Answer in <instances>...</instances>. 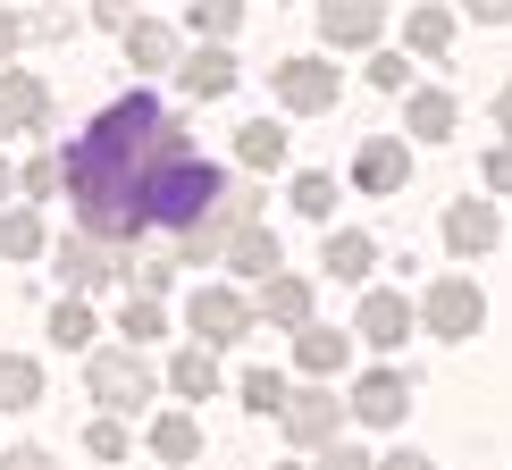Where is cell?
Wrapping results in <instances>:
<instances>
[{"instance_id":"cell-23","label":"cell","mask_w":512,"mask_h":470,"mask_svg":"<svg viewBox=\"0 0 512 470\" xmlns=\"http://www.w3.org/2000/svg\"><path fill=\"white\" fill-rule=\"evenodd\" d=\"M93 336H101V319L84 294H68V303H51V345L59 353H93Z\"/></svg>"},{"instance_id":"cell-35","label":"cell","mask_w":512,"mask_h":470,"mask_svg":"<svg viewBox=\"0 0 512 470\" xmlns=\"http://www.w3.org/2000/svg\"><path fill=\"white\" fill-rule=\"evenodd\" d=\"M487 194L512 202V143H496V152H487Z\"/></svg>"},{"instance_id":"cell-36","label":"cell","mask_w":512,"mask_h":470,"mask_svg":"<svg viewBox=\"0 0 512 470\" xmlns=\"http://www.w3.org/2000/svg\"><path fill=\"white\" fill-rule=\"evenodd\" d=\"M319 470H378V462H370V454H361V445H345V437H336V445H328V454H319Z\"/></svg>"},{"instance_id":"cell-6","label":"cell","mask_w":512,"mask_h":470,"mask_svg":"<svg viewBox=\"0 0 512 470\" xmlns=\"http://www.w3.org/2000/svg\"><path fill=\"white\" fill-rule=\"evenodd\" d=\"M277 110H294V118H319V110H336V93H345V68H328V59H277Z\"/></svg>"},{"instance_id":"cell-19","label":"cell","mask_w":512,"mask_h":470,"mask_svg":"<svg viewBox=\"0 0 512 470\" xmlns=\"http://www.w3.org/2000/svg\"><path fill=\"white\" fill-rule=\"evenodd\" d=\"M194 454H202L194 412H152V462H160V470H185Z\"/></svg>"},{"instance_id":"cell-9","label":"cell","mask_w":512,"mask_h":470,"mask_svg":"<svg viewBox=\"0 0 512 470\" xmlns=\"http://www.w3.org/2000/svg\"><path fill=\"white\" fill-rule=\"evenodd\" d=\"M387 26V0H319V42L328 51H370Z\"/></svg>"},{"instance_id":"cell-11","label":"cell","mask_w":512,"mask_h":470,"mask_svg":"<svg viewBox=\"0 0 512 470\" xmlns=\"http://www.w3.org/2000/svg\"><path fill=\"white\" fill-rule=\"evenodd\" d=\"M345 412L361 420V429H395V420L412 412V378H403V370H370V378L345 395Z\"/></svg>"},{"instance_id":"cell-3","label":"cell","mask_w":512,"mask_h":470,"mask_svg":"<svg viewBox=\"0 0 512 470\" xmlns=\"http://www.w3.org/2000/svg\"><path fill=\"white\" fill-rule=\"evenodd\" d=\"M420 328L445 336V345H462V336L487 328V294L471 286V277H437V286L420 294Z\"/></svg>"},{"instance_id":"cell-26","label":"cell","mask_w":512,"mask_h":470,"mask_svg":"<svg viewBox=\"0 0 512 470\" xmlns=\"http://www.w3.org/2000/svg\"><path fill=\"white\" fill-rule=\"evenodd\" d=\"M34 403H42V361L0 353V412H34Z\"/></svg>"},{"instance_id":"cell-40","label":"cell","mask_w":512,"mask_h":470,"mask_svg":"<svg viewBox=\"0 0 512 470\" xmlns=\"http://www.w3.org/2000/svg\"><path fill=\"white\" fill-rule=\"evenodd\" d=\"M462 9H471L479 26H512V0H462Z\"/></svg>"},{"instance_id":"cell-18","label":"cell","mask_w":512,"mask_h":470,"mask_svg":"<svg viewBox=\"0 0 512 470\" xmlns=\"http://www.w3.org/2000/svg\"><path fill=\"white\" fill-rule=\"evenodd\" d=\"M294 361H303L311 378H336L353 361V328H319V319H311V328H294Z\"/></svg>"},{"instance_id":"cell-39","label":"cell","mask_w":512,"mask_h":470,"mask_svg":"<svg viewBox=\"0 0 512 470\" xmlns=\"http://www.w3.org/2000/svg\"><path fill=\"white\" fill-rule=\"evenodd\" d=\"M17 42H26V17H17V9H9V0H0V59H9V51H17Z\"/></svg>"},{"instance_id":"cell-34","label":"cell","mask_w":512,"mask_h":470,"mask_svg":"<svg viewBox=\"0 0 512 470\" xmlns=\"http://www.w3.org/2000/svg\"><path fill=\"white\" fill-rule=\"evenodd\" d=\"M370 84L378 93H412V59L403 51H370Z\"/></svg>"},{"instance_id":"cell-12","label":"cell","mask_w":512,"mask_h":470,"mask_svg":"<svg viewBox=\"0 0 512 470\" xmlns=\"http://www.w3.org/2000/svg\"><path fill=\"white\" fill-rule=\"evenodd\" d=\"M177 93H185V101H219V93H236V51H227V42L185 51V59H177Z\"/></svg>"},{"instance_id":"cell-25","label":"cell","mask_w":512,"mask_h":470,"mask_svg":"<svg viewBox=\"0 0 512 470\" xmlns=\"http://www.w3.org/2000/svg\"><path fill=\"white\" fill-rule=\"evenodd\" d=\"M126 59H135V68H177V26L135 17V26H126Z\"/></svg>"},{"instance_id":"cell-16","label":"cell","mask_w":512,"mask_h":470,"mask_svg":"<svg viewBox=\"0 0 512 470\" xmlns=\"http://www.w3.org/2000/svg\"><path fill=\"white\" fill-rule=\"evenodd\" d=\"M269 319V328H311V277H294V269H269L261 277V303H252Z\"/></svg>"},{"instance_id":"cell-44","label":"cell","mask_w":512,"mask_h":470,"mask_svg":"<svg viewBox=\"0 0 512 470\" xmlns=\"http://www.w3.org/2000/svg\"><path fill=\"white\" fill-rule=\"evenodd\" d=\"M286 470H294V462H286Z\"/></svg>"},{"instance_id":"cell-17","label":"cell","mask_w":512,"mask_h":470,"mask_svg":"<svg viewBox=\"0 0 512 470\" xmlns=\"http://www.w3.org/2000/svg\"><path fill=\"white\" fill-rule=\"evenodd\" d=\"M236 277H269V269H286V252H277V227L269 219H244L236 235H227V252H219Z\"/></svg>"},{"instance_id":"cell-10","label":"cell","mask_w":512,"mask_h":470,"mask_svg":"<svg viewBox=\"0 0 512 470\" xmlns=\"http://www.w3.org/2000/svg\"><path fill=\"white\" fill-rule=\"evenodd\" d=\"M51 126V84L26 68H0V135H42Z\"/></svg>"},{"instance_id":"cell-21","label":"cell","mask_w":512,"mask_h":470,"mask_svg":"<svg viewBox=\"0 0 512 470\" xmlns=\"http://www.w3.org/2000/svg\"><path fill=\"white\" fill-rule=\"evenodd\" d=\"M319 261H328V277H345V286H361V277L378 269V244H370V235H361V227H336Z\"/></svg>"},{"instance_id":"cell-31","label":"cell","mask_w":512,"mask_h":470,"mask_svg":"<svg viewBox=\"0 0 512 470\" xmlns=\"http://www.w3.org/2000/svg\"><path fill=\"white\" fill-rule=\"evenodd\" d=\"M336 210V177L328 168H303V177H294V219H328Z\"/></svg>"},{"instance_id":"cell-27","label":"cell","mask_w":512,"mask_h":470,"mask_svg":"<svg viewBox=\"0 0 512 470\" xmlns=\"http://www.w3.org/2000/svg\"><path fill=\"white\" fill-rule=\"evenodd\" d=\"M118 336H126V345L168 336V294H126V303H118Z\"/></svg>"},{"instance_id":"cell-1","label":"cell","mask_w":512,"mask_h":470,"mask_svg":"<svg viewBox=\"0 0 512 470\" xmlns=\"http://www.w3.org/2000/svg\"><path fill=\"white\" fill-rule=\"evenodd\" d=\"M59 160H68L76 227L101 244H135L152 227L185 235L227 194V168L185 135L177 110H160V93H118Z\"/></svg>"},{"instance_id":"cell-42","label":"cell","mask_w":512,"mask_h":470,"mask_svg":"<svg viewBox=\"0 0 512 470\" xmlns=\"http://www.w3.org/2000/svg\"><path fill=\"white\" fill-rule=\"evenodd\" d=\"M496 126H504V143H512V84L496 93Z\"/></svg>"},{"instance_id":"cell-22","label":"cell","mask_w":512,"mask_h":470,"mask_svg":"<svg viewBox=\"0 0 512 470\" xmlns=\"http://www.w3.org/2000/svg\"><path fill=\"white\" fill-rule=\"evenodd\" d=\"M0 252H9V261H42V252H51V235H42V219H34V202H9V210H0Z\"/></svg>"},{"instance_id":"cell-5","label":"cell","mask_w":512,"mask_h":470,"mask_svg":"<svg viewBox=\"0 0 512 470\" xmlns=\"http://www.w3.org/2000/svg\"><path fill=\"white\" fill-rule=\"evenodd\" d=\"M252 311L236 286H194V303H185V328H194V345H210V353H227L236 336H252Z\"/></svg>"},{"instance_id":"cell-8","label":"cell","mask_w":512,"mask_h":470,"mask_svg":"<svg viewBox=\"0 0 512 470\" xmlns=\"http://www.w3.org/2000/svg\"><path fill=\"white\" fill-rule=\"evenodd\" d=\"M412 328H420V303H412V294H395V286H370V294H361V311H353V336H361V345H378V353L412 345Z\"/></svg>"},{"instance_id":"cell-20","label":"cell","mask_w":512,"mask_h":470,"mask_svg":"<svg viewBox=\"0 0 512 470\" xmlns=\"http://www.w3.org/2000/svg\"><path fill=\"white\" fill-rule=\"evenodd\" d=\"M168 387H177L185 403H210V395H219V361H210V345L168 353Z\"/></svg>"},{"instance_id":"cell-28","label":"cell","mask_w":512,"mask_h":470,"mask_svg":"<svg viewBox=\"0 0 512 470\" xmlns=\"http://www.w3.org/2000/svg\"><path fill=\"white\" fill-rule=\"evenodd\" d=\"M403 42H412V51H445V42H454V9H437V0H420L412 17H403Z\"/></svg>"},{"instance_id":"cell-4","label":"cell","mask_w":512,"mask_h":470,"mask_svg":"<svg viewBox=\"0 0 512 470\" xmlns=\"http://www.w3.org/2000/svg\"><path fill=\"white\" fill-rule=\"evenodd\" d=\"M277 420H286V445H294V454H328V445L336 437H345V395H328V387H303V395H286V412H277Z\"/></svg>"},{"instance_id":"cell-30","label":"cell","mask_w":512,"mask_h":470,"mask_svg":"<svg viewBox=\"0 0 512 470\" xmlns=\"http://www.w3.org/2000/svg\"><path fill=\"white\" fill-rule=\"evenodd\" d=\"M286 370H244V412H261V420H277V412H286Z\"/></svg>"},{"instance_id":"cell-2","label":"cell","mask_w":512,"mask_h":470,"mask_svg":"<svg viewBox=\"0 0 512 470\" xmlns=\"http://www.w3.org/2000/svg\"><path fill=\"white\" fill-rule=\"evenodd\" d=\"M84 395L126 420V412H143V403H160V378H152V361H143V345H101V353H84Z\"/></svg>"},{"instance_id":"cell-41","label":"cell","mask_w":512,"mask_h":470,"mask_svg":"<svg viewBox=\"0 0 512 470\" xmlns=\"http://www.w3.org/2000/svg\"><path fill=\"white\" fill-rule=\"evenodd\" d=\"M378 470H437V462H429V454H412V445H403V454H387Z\"/></svg>"},{"instance_id":"cell-13","label":"cell","mask_w":512,"mask_h":470,"mask_svg":"<svg viewBox=\"0 0 512 470\" xmlns=\"http://www.w3.org/2000/svg\"><path fill=\"white\" fill-rule=\"evenodd\" d=\"M403 177H412V152H403L395 135H370L353 152V185L361 194H403Z\"/></svg>"},{"instance_id":"cell-37","label":"cell","mask_w":512,"mask_h":470,"mask_svg":"<svg viewBox=\"0 0 512 470\" xmlns=\"http://www.w3.org/2000/svg\"><path fill=\"white\" fill-rule=\"evenodd\" d=\"M0 470H59V462L42 454V445H9V454H0Z\"/></svg>"},{"instance_id":"cell-15","label":"cell","mask_w":512,"mask_h":470,"mask_svg":"<svg viewBox=\"0 0 512 470\" xmlns=\"http://www.w3.org/2000/svg\"><path fill=\"white\" fill-rule=\"evenodd\" d=\"M496 235H504L496 202H454V210H445V252H462V261H479V252H496Z\"/></svg>"},{"instance_id":"cell-14","label":"cell","mask_w":512,"mask_h":470,"mask_svg":"<svg viewBox=\"0 0 512 470\" xmlns=\"http://www.w3.org/2000/svg\"><path fill=\"white\" fill-rule=\"evenodd\" d=\"M454 126H462V101H454V93H437V84H412V93H403V135L445 143Z\"/></svg>"},{"instance_id":"cell-38","label":"cell","mask_w":512,"mask_h":470,"mask_svg":"<svg viewBox=\"0 0 512 470\" xmlns=\"http://www.w3.org/2000/svg\"><path fill=\"white\" fill-rule=\"evenodd\" d=\"M93 26H118L126 34V26H135V0H93Z\"/></svg>"},{"instance_id":"cell-33","label":"cell","mask_w":512,"mask_h":470,"mask_svg":"<svg viewBox=\"0 0 512 470\" xmlns=\"http://www.w3.org/2000/svg\"><path fill=\"white\" fill-rule=\"evenodd\" d=\"M59 185H68V160H59V152H42V160H26L17 194H26V202H42V194H59Z\"/></svg>"},{"instance_id":"cell-29","label":"cell","mask_w":512,"mask_h":470,"mask_svg":"<svg viewBox=\"0 0 512 470\" xmlns=\"http://www.w3.org/2000/svg\"><path fill=\"white\" fill-rule=\"evenodd\" d=\"M185 17H194V34H202V42H236V26H244V0H194Z\"/></svg>"},{"instance_id":"cell-32","label":"cell","mask_w":512,"mask_h":470,"mask_svg":"<svg viewBox=\"0 0 512 470\" xmlns=\"http://www.w3.org/2000/svg\"><path fill=\"white\" fill-rule=\"evenodd\" d=\"M84 454H93V462H126V420H118V412L84 420Z\"/></svg>"},{"instance_id":"cell-43","label":"cell","mask_w":512,"mask_h":470,"mask_svg":"<svg viewBox=\"0 0 512 470\" xmlns=\"http://www.w3.org/2000/svg\"><path fill=\"white\" fill-rule=\"evenodd\" d=\"M9 194H17V168H9V160H0V210H9Z\"/></svg>"},{"instance_id":"cell-7","label":"cell","mask_w":512,"mask_h":470,"mask_svg":"<svg viewBox=\"0 0 512 470\" xmlns=\"http://www.w3.org/2000/svg\"><path fill=\"white\" fill-rule=\"evenodd\" d=\"M51 269H59V286L68 294H101V286H118V244H101V235H59L51 244Z\"/></svg>"},{"instance_id":"cell-24","label":"cell","mask_w":512,"mask_h":470,"mask_svg":"<svg viewBox=\"0 0 512 470\" xmlns=\"http://www.w3.org/2000/svg\"><path fill=\"white\" fill-rule=\"evenodd\" d=\"M236 160H244V168H261V177H269V168H286V126H277V118L236 126Z\"/></svg>"}]
</instances>
